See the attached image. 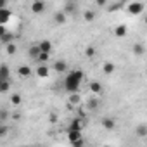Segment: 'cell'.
Wrapping results in <instances>:
<instances>
[{
	"instance_id": "cell-6",
	"label": "cell",
	"mask_w": 147,
	"mask_h": 147,
	"mask_svg": "<svg viewBox=\"0 0 147 147\" xmlns=\"http://www.w3.org/2000/svg\"><path fill=\"white\" fill-rule=\"evenodd\" d=\"M66 21H67V14H66L64 11H59V12L54 14V23H55V24L61 26V24H64Z\"/></svg>"
},
{
	"instance_id": "cell-36",
	"label": "cell",
	"mask_w": 147,
	"mask_h": 147,
	"mask_svg": "<svg viewBox=\"0 0 147 147\" xmlns=\"http://www.w3.org/2000/svg\"><path fill=\"white\" fill-rule=\"evenodd\" d=\"M0 82H2V78H0Z\"/></svg>"
},
{
	"instance_id": "cell-31",
	"label": "cell",
	"mask_w": 147,
	"mask_h": 147,
	"mask_svg": "<svg viewBox=\"0 0 147 147\" xmlns=\"http://www.w3.org/2000/svg\"><path fill=\"white\" fill-rule=\"evenodd\" d=\"M73 145H75V147H80V145H83V138H78L76 142H73Z\"/></svg>"
},
{
	"instance_id": "cell-20",
	"label": "cell",
	"mask_w": 147,
	"mask_h": 147,
	"mask_svg": "<svg viewBox=\"0 0 147 147\" xmlns=\"http://www.w3.org/2000/svg\"><path fill=\"white\" fill-rule=\"evenodd\" d=\"M21 102H23V97H21L19 94H12V95H11V104H12V106H19Z\"/></svg>"
},
{
	"instance_id": "cell-14",
	"label": "cell",
	"mask_w": 147,
	"mask_h": 147,
	"mask_svg": "<svg viewBox=\"0 0 147 147\" xmlns=\"http://www.w3.org/2000/svg\"><path fill=\"white\" fill-rule=\"evenodd\" d=\"M54 69H55L57 73H64V71L67 69V64H66V61H57V62L54 64Z\"/></svg>"
},
{
	"instance_id": "cell-7",
	"label": "cell",
	"mask_w": 147,
	"mask_h": 147,
	"mask_svg": "<svg viewBox=\"0 0 147 147\" xmlns=\"http://www.w3.org/2000/svg\"><path fill=\"white\" fill-rule=\"evenodd\" d=\"M78 138H82V130H67V140L73 144Z\"/></svg>"
},
{
	"instance_id": "cell-1",
	"label": "cell",
	"mask_w": 147,
	"mask_h": 147,
	"mask_svg": "<svg viewBox=\"0 0 147 147\" xmlns=\"http://www.w3.org/2000/svg\"><path fill=\"white\" fill-rule=\"evenodd\" d=\"M82 80H83V71H80V69L69 71L67 75L64 76V90L69 92V94L78 92V88L82 85Z\"/></svg>"
},
{
	"instance_id": "cell-33",
	"label": "cell",
	"mask_w": 147,
	"mask_h": 147,
	"mask_svg": "<svg viewBox=\"0 0 147 147\" xmlns=\"http://www.w3.org/2000/svg\"><path fill=\"white\" fill-rule=\"evenodd\" d=\"M7 2H9V0H0V9H4V7H7Z\"/></svg>"
},
{
	"instance_id": "cell-21",
	"label": "cell",
	"mask_w": 147,
	"mask_h": 147,
	"mask_svg": "<svg viewBox=\"0 0 147 147\" xmlns=\"http://www.w3.org/2000/svg\"><path fill=\"white\" fill-rule=\"evenodd\" d=\"M5 50H7V54L14 55V54H16V50H18V47H16V43H14V42H11V43H5Z\"/></svg>"
},
{
	"instance_id": "cell-16",
	"label": "cell",
	"mask_w": 147,
	"mask_h": 147,
	"mask_svg": "<svg viewBox=\"0 0 147 147\" xmlns=\"http://www.w3.org/2000/svg\"><path fill=\"white\" fill-rule=\"evenodd\" d=\"M83 19H85V23H92V21L95 19V12H94V11H90V9H88V11H85V12H83Z\"/></svg>"
},
{
	"instance_id": "cell-9",
	"label": "cell",
	"mask_w": 147,
	"mask_h": 147,
	"mask_svg": "<svg viewBox=\"0 0 147 147\" xmlns=\"http://www.w3.org/2000/svg\"><path fill=\"white\" fill-rule=\"evenodd\" d=\"M0 78L2 80H9L11 78V69L7 64H0Z\"/></svg>"
},
{
	"instance_id": "cell-17",
	"label": "cell",
	"mask_w": 147,
	"mask_h": 147,
	"mask_svg": "<svg viewBox=\"0 0 147 147\" xmlns=\"http://www.w3.org/2000/svg\"><path fill=\"white\" fill-rule=\"evenodd\" d=\"M11 42H14V36L7 31L5 35H2V36H0V43H2V45H5V43H11Z\"/></svg>"
},
{
	"instance_id": "cell-35",
	"label": "cell",
	"mask_w": 147,
	"mask_h": 147,
	"mask_svg": "<svg viewBox=\"0 0 147 147\" xmlns=\"http://www.w3.org/2000/svg\"><path fill=\"white\" fill-rule=\"evenodd\" d=\"M50 121H52V123H55V121H57V116H55V114H52V116H50Z\"/></svg>"
},
{
	"instance_id": "cell-22",
	"label": "cell",
	"mask_w": 147,
	"mask_h": 147,
	"mask_svg": "<svg viewBox=\"0 0 147 147\" xmlns=\"http://www.w3.org/2000/svg\"><path fill=\"white\" fill-rule=\"evenodd\" d=\"M40 54V49H38V45H33V47H30V57H33V59H36V55Z\"/></svg>"
},
{
	"instance_id": "cell-26",
	"label": "cell",
	"mask_w": 147,
	"mask_h": 147,
	"mask_svg": "<svg viewBox=\"0 0 147 147\" xmlns=\"http://www.w3.org/2000/svg\"><path fill=\"white\" fill-rule=\"evenodd\" d=\"M80 102V95L76 94V92H73L71 94V102H69V106H73V104H78Z\"/></svg>"
},
{
	"instance_id": "cell-4",
	"label": "cell",
	"mask_w": 147,
	"mask_h": 147,
	"mask_svg": "<svg viewBox=\"0 0 147 147\" xmlns=\"http://www.w3.org/2000/svg\"><path fill=\"white\" fill-rule=\"evenodd\" d=\"M50 75V67L47 64H38L36 66V76L38 78H47Z\"/></svg>"
},
{
	"instance_id": "cell-32",
	"label": "cell",
	"mask_w": 147,
	"mask_h": 147,
	"mask_svg": "<svg viewBox=\"0 0 147 147\" xmlns=\"http://www.w3.org/2000/svg\"><path fill=\"white\" fill-rule=\"evenodd\" d=\"M7 33V30H5V24H0V36L2 35H5Z\"/></svg>"
},
{
	"instance_id": "cell-25",
	"label": "cell",
	"mask_w": 147,
	"mask_h": 147,
	"mask_svg": "<svg viewBox=\"0 0 147 147\" xmlns=\"http://www.w3.org/2000/svg\"><path fill=\"white\" fill-rule=\"evenodd\" d=\"M114 33H116V36H125V35H126V28H125V26H118V28L114 30Z\"/></svg>"
},
{
	"instance_id": "cell-12",
	"label": "cell",
	"mask_w": 147,
	"mask_h": 147,
	"mask_svg": "<svg viewBox=\"0 0 147 147\" xmlns=\"http://www.w3.org/2000/svg\"><path fill=\"white\" fill-rule=\"evenodd\" d=\"M18 73H19V76L28 78V76L31 75V67H30V66H21V67L18 69Z\"/></svg>"
},
{
	"instance_id": "cell-3",
	"label": "cell",
	"mask_w": 147,
	"mask_h": 147,
	"mask_svg": "<svg viewBox=\"0 0 147 147\" xmlns=\"http://www.w3.org/2000/svg\"><path fill=\"white\" fill-rule=\"evenodd\" d=\"M31 12H33V14H42V12H45V2H43V0H35V2L31 4Z\"/></svg>"
},
{
	"instance_id": "cell-19",
	"label": "cell",
	"mask_w": 147,
	"mask_h": 147,
	"mask_svg": "<svg viewBox=\"0 0 147 147\" xmlns=\"http://www.w3.org/2000/svg\"><path fill=\"white\" fill-rule=\"evenodd\" d=\"M67 130H82V119H78V118H76V119H73Z\"/></svg>"
},
{
	"instance_id": "cell-8",
	"label": "cell",
	"mask_w": 147,
	"mask_h": 147,
	"mask_svg": "<svg viewBox=\"0 0 147 147\" xmlns=\"http://www.w3.org/2000/svg\"><path fill=\"white\" fill-rule=\"evenodd\" d=\"M38 49H40V52L50 54V52H52V43H50L49 40H42V42L38 43Z\"/></svg>"
},
{
	"instance_id": "cell-24",
	"label": "cell",
	"mask_w": 147,
	"mask_h": 147,
	"mask_svg": "<svg viewBox=\"0 0 147 147\" xmlns=\"http://www.w3.org/2000/svg\"><path fill=\"white\" fill-rule=\"evenodd\" d=\"M137 135H138V137H145V135H147V126H145V125H140V126L137 128Z\"/></svg>"
},
{
	"instance_id": "cell-30",
	"label": "cell",
	"mask_w": 147,
	"mask_h": 147,
	"mask_svg": "<svg viewBox=\"0 0 147 147\" xmlns=\"http://www.w3.org/2000/svg\"><path fill=\"white\" fill-rule=\"evenodd\" d=\"M7 116H9V113H7V111H2V113H0V121H4Z\"/></svg>"
},
{
	"instance_id": "cell-13",
	"label": "cell",
	"mask_w": 147,
	"mask_h": 147,
	"mask_svg": "<svg viewBox=\"0 0 147 147\" xmlns=\"http://www.w3.org/2000/svg\"><path fill=\"white\" fill-rule=\"evenodd\" d=\"M11 90V80H2L0 82V94H7Z\"/></svg>"
},
{
	"instance_id": "cell-18",
	"label": "cell",
	"mask_w": 147,
	"mask_h": 147,
	"mask_svg": "<svg viewBox=\"0 0 147 147\" xmlns=\"http://www.w3.org/2000/svg\"><path fill=\"white\" fill-rule=\"evenodd\" d=\"M144 52H145V47L142 43H135L133 45V54L135 55H144Z\"/></svg>"
},
{
	"instance_id": "cell-10",
	"label": "cell",
	"mask_w": 147,
	"mask_h": 147,
	"mask_svg": "<svg viewBox=\"0 0 147 147\" xmlns=\"http://www.w3.org/2000/svg\"><path fill=\"white\" fill-rule=\"evenodd\" d=\"M88 88H90V92H94V94H97V95L102 94V85H100L99 82H90V87H88Z\"/></svg>"
},
{
	"instance_id": "cell-23",
	"label": "cell",
	"mask_w": 147,
	"mask_h": 147,
	"mask_svg": "<svg viewBox=\"0 0 147 147\" xmlns=\"http://www.w3.org/2000/svg\"><path fill=\"white\" fill-rule=\"evenodd\" d=\"M49 57H50V54H45V52H40V54L36 55V61H40V62H47V61H49Z\"/></svg>"
},
{
	"instance_id": "cell-29",
	"label": "cell",
	"mask_w": 147,
	"mask_h": 147,
	"mask_svg": "<svg viewBox=\"0 0 147 147\" xmlns=\"http://www.w3.org/2000/svg\"><path fill=\"white\" fill-rule=\"evenodd\" d=\"M95 4H97L99 7H104V5L107 4V0H95Z\"/></svg>"
},
{
	"instance_id": "cell-5",
	"label": "cell",
	"mask_w": 147,
	"mask_h": 147,
	"mask_svg": "<svg viewBox=\"0 0 147 147\" xmlns=\"http://www.w3.org/2000/svg\"><path fill=\"white\" fill-rule=\"evenodd\" d=\"M11 18H12V12H11V11H9L7 7L0 9V24H7Z\"/></svg>"
},
{
	"instance_id": "cell-11",
	"label": "cell",
	"mask_w": 147,
	"mask_h": 147,
	"mask_svg": "<svg viewBox=\"0 0 147 147\" xmlns=\"http://www.w3.org/2000/svg\"><path fill=\"white\" fill-rule=\"evenodd\" d=\"M100 125H102L106 130H113L116 123H114V119H113V118H104V119L100 121Z\"/></svg>"
},
{
	"instance_id": "cell-15",
	"label": "cell",
	"mask_w": 147,
	"mask_h": 147,
	"mask_svg": "<svg viewBox=\"0 0 147 147\" xmlns=\"http://www.w3.org/2000/svg\"><path fill=\"white\" fill-rule=\"evenodd\" d=\"M114 69H116L114 62H106V64L102 66V71L106 73V75H113V73H114Z\"/></svg>"
},
{
	"instance_id": "cell-28",
	"label": "cell",
	"mask_w": 147,
	"mask_h": 147,
	"mask_svg": "<svg viewBox=\"0 0 147 147\" xmlns=\"http://www.w3.org/2000/svg\"><path fill=\"white\" fill-rule=\"evenodd\" d=\"M85 55H87V57H94V55H95V49H94V47H88V49L85 50Z\"/></svg>"
},
{
	"instance_id": "cell-2",
	"label": "cell",
	"mask_w": 147,
	"mask_h": 147,
	"mask_svg": "<svg viewBox=\"0 0 147 147\" xmlns=\"http://www.w3.org/2000/svg\"><path fill=\"white\" fill-rule=\"evenodd\" d=\"M128 12L133 14V16L142 14V12H144V4H142V2H131V4L128 5Z\"/></svg>"
},
{
	"instance_id": "cell-27",
	"label": "cell",
	"mask_w": 147,
	"mask_h": 147,
	"mask_svg": "<svg viewBox=\"0 0 147 147\" xmlns=\"http://www.w3.org/2000/svg\"><path fill=\"white\" fill-rule=\"evenodd\" d=\"M73 11H75V4H73V2H69V4L64 7V12H66V14H71Z\"/></svg>"
},
{
	"instance_id": "cell-34",
	"label": "cell",
	"mask_w": 147,
	"mask_h": 147,
	"mask_svg": "<svg viewBox=\"0 0 147 147\" xmlns=\"http://www.w3.org/2000/svg\"><path fill=\"white\" fill-rule=\"evenodd\" d=\"M88 104H90V107H94V109H95V107H97V100H90V102H88Z\"/></svg>"
}]
</instances>
